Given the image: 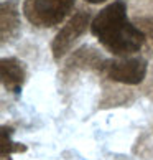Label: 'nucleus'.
<instances>
[{
	"label": "nucleus",
	"mask_w": 153,
	"mask_h": 160,
	"mask_svg": "<svg viewBox=\"0 0 153 160\" xmlns=\"http://www.w3.org/2000/svg\"><path fill=\"white\" fill-rule=\"evenodd\" d=\"M91 32L105 50L117 56L132 55L145 43V35L128 22L122 0H115L99 12L92 20Z\"/></svg>",
	"instance_id": "1"
},
{
	"label": "nucleus",
	"mask_w": 153,
	"mask_h": 160,
	"mask_svg": "<svg viewBox=\"0 0 153 160\" xmlns=\"http://www.w3.org/2000/svg\"><path fill=\"white\" fill-rule=\"evenodd\" d=\"M86 2H89V3H102V2H105V0H86Z\"/></svg>",
	"instance_id": "8"
},
{
	"label": "nucleus",
	"mask_w": 153,
	"mask_h": 160,
	"mask_svg": "<svg viewBox=\"0 0 153 160\" xmlns=\"http://www.w3.org/2000/svg\"><path fill=\"white\" fill-rule=\"evenodd\" d=\"M76 0H25L23 15L38 28H51L69 15Z\"/></svg>",
	"instance_id": "2"
},
{
	"label": "nucleus",
	"mask_w": 153,
	"mask_h": 160,
	"mask_svg": "<svg viewBox=\"0 0 153 160\" xmlns=\"http://www.w3.org/2000/svg\"><path fill=\"white\" fill-rule=\"evenodd\" d=\"M105 74L109 79L122 84H140L146 76V61L143 58H127L107 63Z\"/></svg>",
	"instance_id": "4"
},
{
	"label": "nucleus",
	"mask_w": 153,
	"mask_h": 160,
	"mask_svg": "<svg viewBox=\"0 0 153 160\" xmlns=\"http://www.w3.org/2000/svg\"><path fill=\"white\" fill-rule=\"evenodd\" d=\"M12 134H13V129L10 127H2V144H0V149H2V158L7 160L13 152H25L26 147L22 144H17V142L12 140Z\"/></svg>",
	"instance_id": "7"
},
{
	"label": "nucleus",
	"mask_w": 153,
	"mask_h": 160,
	"mask_svg": "<svg viewBox=\"0 0 153 160\" xmlns=\"http://www.w3.org/2000/svg\"><path fill=\"white\" fill-rule=\"evenodd\" d=\"M20 32V12L17 0H5L0 7V35L2 43L13 40Z\"/></svg>",
	"instance_id": "6"
},
{
	"label": "nucleus",
	"mask_w": 153,
	"mask_h": 160,
	"mask_svg": "<svg viewBox=\"0 0 153 160\" xmlns=\"http://www.w3.org/2000/svg\"><path fill=\"white\" fill-rule=\"evenodd\" d=\"M89 20H91L89 12L81 10L78 13H74L66 25L58 32V35L55 37V40H53V43H51V51H53V58H55V60H61V58L73 48V45L81 38V35L87 30Z\"/></svg>",
	"instance_id": "3"
},
{
	"label": "nucleus",
	"mask_w": 153,
	"mask_h": 160,
	"mask_svg": "<svg viewBox=\"0 0 153 160\" xmlns=\"http://www.w3.org/2000/svg\"><path fill=\"white\" fill-rule=\"evenodd\" d=\"M25 68L23 63L17 58H2L0 61V78L2 84L7 91L18 94L25 82Z\"/></svg>",
	"instance_id": "5"
}]
</instances>
